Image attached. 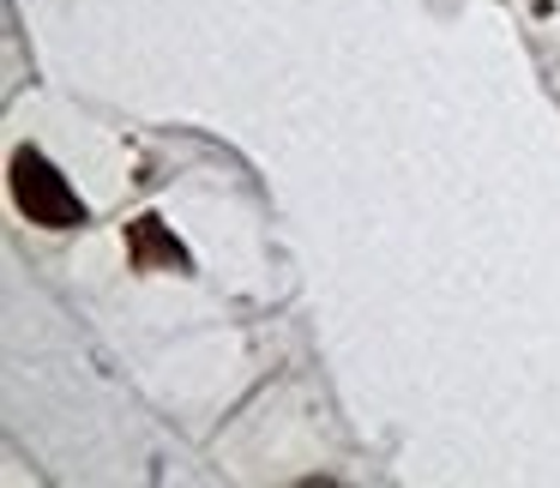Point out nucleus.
<instances>
[{
  "label": "nucleus",
  "instance_id": "2",
  "mask_svg": "<svg viewBox=\"0 0 560 488\" xmlns=\"http://www.w3.org/2000/svg\"><path fill=\"white\" fill-rule=\"evenodd\" d=\"M127 254H133L139 271H158V266L163 271H187V266H194V259H187V247L175 242L158 218H133V223H127Z\"/></svg>",
  "mask_w": 560,
  "mask_h": 488
},
{
  "label": "nucleus",
  "instance_id": "1",
  "mask_svg": "<svg viewBox=\"0 0 560 488\" xmlns=\"http://www.w3.org/2000/svg\"><path fill=\"white\" fill-rule=\"evenodd\" d=\"M13 199L31 223H43V230H79V223H85V199L73 194V182L31 146L13 151Z\"/></svg>",
  "mask_w": 560,
  "mask_h": 488
}]
</instances>
